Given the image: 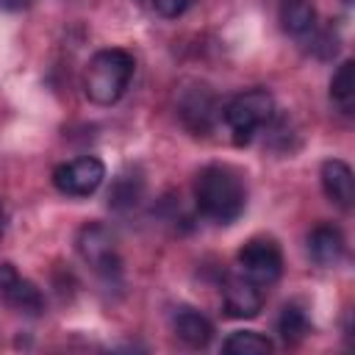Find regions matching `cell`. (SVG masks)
I'll list each match as a JSON object with an SVG mask.
<instances>
[{"instance_id": "3957f363", "label": "cell", "mask_w": 355, "mask_h": 355, "mask_svg": "<svg viewBox=\"0 0 355 355\" xmlns=\"http://www.w3.org/2000/svg\"><path fill=\"white\" fill-rule=\"evenodd\" d=\"M272 116H275V97L266 89H250L236 94L222 114L236 144H247L261 128L272 122Z\"/></svg>"}, {"instance_id": "7c38bea8", "label": "cell", "mask_w": 355, "mask_h": 355, "mask_svg": "<svg viewBox=\"0 0 355 355\" xmlns=\"http://www.w3.org/2000/svg\"><path fill=\"white\" fill-rule=\"evenodd\" d=\"M172 327H175V336L183 344L194 347V349L208 347L211 338H214V324L200 311H194V308H180L175 313V319H172Z\"/></svg>"}, {"instance_id": "5bb4252c", "label": "cell", "mask_w": 355, "mask_h": 355, "mask_svg": "<svg viewBox=\"0 0 355 355\" xmlns=\"http://www.w3.org/2000/svg\"><path fill=\"white\" fill-rule=\"evenodd\" d=\"M275 349L272 338H266L258 330H236L222 341L225 355H269Z\"/></svg>"}, {"instance_id": "30bf717a", "label": "cell", "mask_w": 355, "mask_h": 355, "mask_svg": "<svg viewBox=\"0 0 355 355\" xmlns=\"http://www.w3.org/2000/svg\"><path fill=\"white\" fill-rule=\"evenodd\" d=\"M344 252H347V241L341 236L338 227L333 225H316L311 233H308V255L316 266H336L344 261Z\"/></svg>"}, {"instance_id": "8992f818", "label": "cell", "mask_w": 355, "mask_h": 355, "mask_svg": "<svg viewBox=\"0 0 355 355\" xmlns=\"http://www.w3.org/2000/svg\"><path fill=\"white\" fill-rule=\"evenodd\" d=\"M239 272L255 286H272L283 275V252L272 239H250L239 250Z\"/></svg>"}, {"instance_id": "277c9868", "label": "cell", "mask_w": 355, "mask_h": 355, "mask_svg": "<svg viewBox=\"0 0 355 355\" xmlns=\"http://www.w3.org/2000/svg\"><path fill=\"white\" fill-rule=\"evenodd\" d=\"M75 250L97 275H103V277L119 275L122 263H119V252H116V239L105 225L86 222L75 236Z\"/></svg>"}, {"instance_id": "5b68a950", "label": "cell", "mask_w": 355, "mask_h": 355, "mask_svg": "<svg viewBox=\"0 0 355 355\" xmlns=\"http://www.w3.org/2000/svg\"><path fill=\"white\" fill-rule=\"evenodd\" d=\"M105 180V164L97 155H80L53 169V186L67 197H92Z\"/></svg>"}, {"instance_id": "ba28073f", "label": "cell", "mask_w": 355, "mask_h": 355, "mask_svg": "<svg viewBox=\"0 0 355 355\" xmlns=\"http://www.w3.org/2000/svg\"><path fill=\"white\" fill-rule=\"evenodd\" d=\"M222 308L230 319H252L263 308L261 286H255L247 277H227L222 286Z\"/></svg>"}, {"instance_id": "44dd1931", "label": "cell", "mask_w": 355, "mask_h": 355, "mask_svg": "<svg viewBox=\"0 0 355 355\" xmlns=\"http://www.w3.org/2000/svg\"><path fill=\"white\" fill-rule=\"evenodd\" d=\"M3 230H6V208H3V200H0V239H3Z\"/></svg>"}, {"instance_id": "d6986e66", "label": "cell", "mask_w": 355, "mask_h": 355, "mask_svg": "<svg viewBox=\"0 0 355 355\" xmlns=\"http://www.w3.org/2000/svg\"><path fill=\"white\" fill-rule=\"evenodd\" d=\"M311 47H313V53H316L319 58H333L336 50H338V39L333 36V31H322V33L316 36V44H311Z\"/></svg>"}, {"instance_id": "ac0fdd59", "label": "cell", "mask_w": 355, "mask_h": 355, "mask_svg": "<svg viewBox=\"0 0 355 355\" xmlns=\"http://www.w3.org/2000/svg\"><path fill=\"white\" fill-rule=\"evenodd\" d=\"M194 6V0H153V8L164 17V19H178L180 14H186Z\"/></svg>"}, {"instance_id": "2e32d148", "label": "cell", "mask_w": 355, "mask_h": 355, "mask_svg": "<svg viewBox=\"0 0 355 355\" xmlns=\"http://www.w3.org/2000/svg\"><path fill=\"white\" fill-rule=\"evenodd\" d=\"M330 100L338 105L341 114H352V103H355V61H344L333 80H330Z\"/></svg>"}, {"instance_id": "6da1fadb", "label": "cell", "mask_w": 355, "mask_h": 355, "mask_svg": "<svg viewBox=\"0 0 355 355\" xmlns=\"http://www.w3.org/2000/svg\"><path fill=\"white\" fill-rule=\"evenodd\" d=\"M194 202L202 216L219 225L239 219L247 205V189L241 183V175L225 164H211L200 169L194 180Z\"/></svg>"}, {"instance_id": "9c48e42d", "label": "cell", "mask_w": 355, "mask_h": 355, "mask_svg": "<svg viewBox=\"0 0 355 355\" xmlns=\"http://www.w3.org/2000/svg\"><path fill=\"white\" fill-rule=\"evenodd\" d=\"M319 178H322V189L327 200L338 205L341 211H349L355 202V178H352L349 164L341 158H327L319 169Z\"/></svg>"}, {"instance_id": "9a60e30c", "label": "cell", "mask_w": 355, "mask_h": 355, "mask_svg": "<svg viewBox=\"0 0 355 355\" xmlns=\"http://www.w3.org/2000/svg\"><path fill=\"white\" fill-rule=\"evenodd\" d=\"M277 333L286 344H297L302 341L308 333H311V322H308V313L302 311V305L297 302H286L280 308V316H277Z\"/></svg>"}, {"instance_id": "7a4b0ae2", "label": "cell", "mask_w": 355, "mask_h": 355, "mask_svg": "<svg viewBox=\"0 0 355 355\" xmlns=\"http://www.w3.org/2000/svg\"><path fill=\"white\" fill-rule=\"evenodd\" d=\"M136 72V61L128 50L105 47L97 50L83 72V94L94 105H114L130 86Z\"/></svg>"}, {"instance_id": "ffe728a7", "label": "cell", "mask_w": 355, "mask_h": 355, "mask_svg": "<svg viewBox=\"0 0 355 355\" xmlns=\"http://www.w3.org/2000/svg\"><path fill=\"white\" fill-rule=\"evenodd\" d=\"M33 0H0V8L3 11H22V8H28Z\"/></svg>"}, {"instance_id": "4fadbf2b", "label": "cell", "mask_w": 355, "mask_h": 355, "mask_svg": "<svg viewBox=\"0 0 355 355\" xmlns=\"http://www.w3.org/2000/svg\"><path fill=\"white\" fill-rule=\"evenodd\" d=\"M280 28L288 36H305L316 28V8L311 0H283L280 6Z\"/></svg>"}, {"instance_id": "52a82bcc", "label": "cell", "mask_w": 355, "mask_h": 355, "mask_svg": "<svg viewBox=\"0 0 355 355\" xmlns=\"http://www.w3.org/2000/svg\"><path fill=\"white\" fill-rule=\"evenodd\" d=\"M0 297L6 300V305H11L19 313H28V316L44 313L42 291L36 288V283L22 277L14 269V263H0Z\"/></svg>"}, {"instance_id": "e0dca14e", "label": "cell", "mask_w": 355, "mask_h": 355, "mask_svg": "<svg viewBox=\"0 0 355 355\" xmlns=\"http://www.w3.org/2000/svg\"><path fill=\"white\" fill-rule=\"evenodd\" d=\"M141 191H144V180L139 175H119L108 191V205L116 211L133 208L141 200Z\"/></svg>"}, {"instance_id": "8fae6325", "label": "cell", "mask_w": 355, "mask_h": 355, "mask_svg": "<svg viewBox=\"0 0 355 355\" xmlns=\"http://www.w3.org/2000/svg\"><path fill=\"white\" fill-rule=\"evenodd\" d=\"M180 119H183L186 128H191L197 133H205L214 122V94L205 86H197V89L186 92L183 100H180Z\"/></svg>"}]
</instances>
